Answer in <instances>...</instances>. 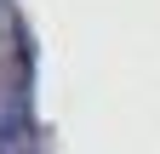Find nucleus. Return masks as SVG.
I'll list each match as a JSON object with an SVG mask.
<instances>
[{"label":"nucleus","instance_id":"obj_1","mask_svg":"<svg viewBox=\"0 0 160 154\" xmlns=\"http://www.w3.org/2000/svg\"><path fill=\"white\" fill-rule=\"evenodd\" d=\"M29 91H34L29 29L12 12V0H0V148L6 154H17V143H29Z\"/></svg>","mask_w":160,"mask_h":154}]
</instances>
